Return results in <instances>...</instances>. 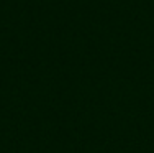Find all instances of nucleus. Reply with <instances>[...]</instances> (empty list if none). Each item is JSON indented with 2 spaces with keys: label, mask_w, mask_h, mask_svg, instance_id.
<instances>
[]
</instances>
